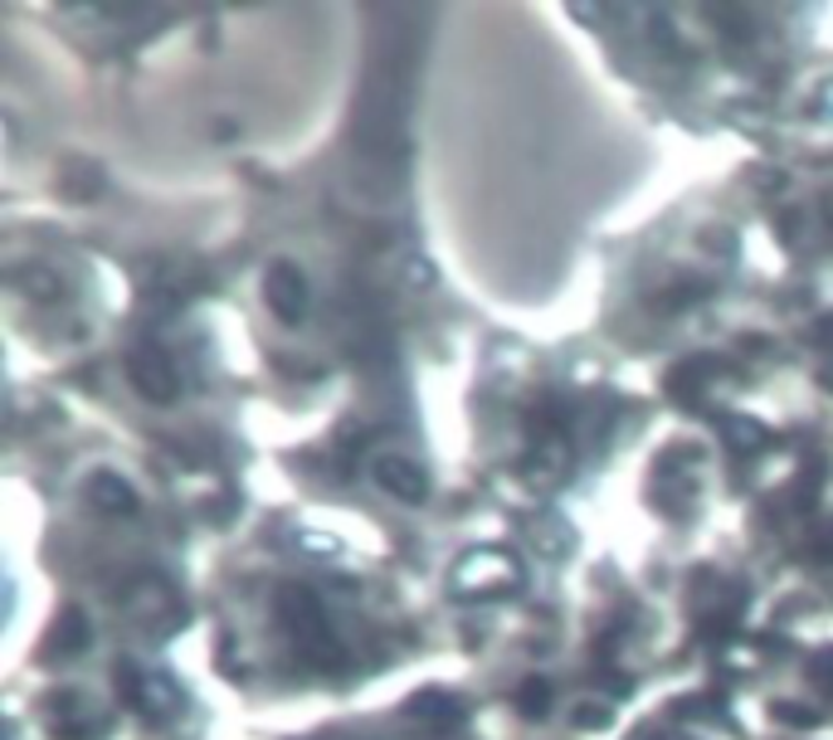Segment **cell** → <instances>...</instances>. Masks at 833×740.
<instances>
[{
	"label": "cell",
	"mask_w": 833,
	"mask_h": 740,
	"mask_svg": "<svg viewBox=\"0 0 833 740\" xmlns=\"http://www.w3.org/2000/svg\"><path fill=\"white\" fill-rule=\"evenodd\" d=\"M512 585H522V571H517V561L502 551H477L459 565V575H453L459 595H502V589H512Z\"/></svg>",
	"instance_id": "6da1fadb"
},
{
	"label": "cell",
	"mask_w": 833,
	"mask_h": 740,
	"mask_svg": "<svg viewBox=\"0 0 833 740\" xmlns=\"http://www.w3.org/2000/svg\"><path fill=\"white\" fill-rule=\"evenodd\" d=\"M89 497L103 512H132V507H137V492H132L127 477H117V473H97L89 483Z\"/></svg>",
	"instance_id": "5b68a950"
},
{
	"label": "cell",
	"mask_w": 833,
	"mask_h": 740,
	"mask_svg": "<svg viewBox=\"0 0 833 740\" xmlns=\"http://www.w3.org/2000/svg\"><path fill=\"white\" fill-rule=\"evenodd\" d=\"M268 307H274V317H284V322H302V312H308V282L292 264H274L268 268Z\"/></svg>",
	"instance_id": "3957f363"
},
{
	"label": "cell",
	"mask_w": 833,
	"mask_h": 740,
	"mask_svg": "<svg viewBox=\"0 0 833 740\" xmlns=\"http://www.w3.org/2000/svg\"><path fill=\"white\" fill-rule=\"evenodd\" d=\"M517 707H522V711H532V717H536V711H546V707H551V692H546V682H532V687H522V692H517Z\"/></svg>",
	"instance_id": "8992f818"
},
{
	"label": "cell",
	"mask_w": 833,
	"mask_h": 740,
	"mask_svg": "<svg viewBox=\"0 0 833 740\" xmlns=\"http://www.w3.org/2000/svg\"><path fill=\"white\" fill-rule=\"evenodd\" d=\"M371 477H376V487L390 492V497H400V502H424V497H429L424 467L410 463V459H400V453H390V459H376Z\"/></svg>",
	"instance_id": "7a4b0ae2"
},
{
	"label": "cell",
	"mask_w": 833,
	"mask_h": 740,
	"mask_svg": "<svg viewBox=\"0 0 833 740\" xmlns=\"http://www.w3.org/2000/svg\"><path fill=\"white\" fill-rule=\"evenodd\" d=\"M127 376H132V386H137L146 400H171L176 394V370H171V361L162 351H132L127 356Z\"/></svg>",
	"instance_id": "277c9868"
},
{
	"label": "cell",
	"mask_w": 833,
	"mask_h": 740,
	"mask_svg": "<svg viewBox=\"0 0 833 740\" xmlns=\"http://www.w3.org/2000/svg\"><path fill=\"white\" fill-rule=\"evenodd\" d=\"M30 292H34V298H59V278L44 274V268H34V274H30Z\"/></svg>",
	"instance_id": "52a82bcc"
},
{
	"label": "cell",
	"mask_w": 833,
	"mask_h": 740,
	"mask_svg": "<svg viewBox=\"0 0 833 740\" xmlns=\"http://www.w3.org/2000/svg\"><path fill=\"white\" fill-rule=\"evenodd\" d=\"M575 726H605V711H599V707H580V711H575Z\"/></svg>",
	"instance_id": "ba28073f"
},
{
	"label": "cell",
	"mask_w": 833,
	"mask_h": 740,
	"mask_svg": "<svg viewBox=\"0 0 833 740\" xmlns=\"http://www.w3.org/2000/svg\"><path fill=\"white\" fill-rule=\"evenodd\" d=\"M780 717H794V726H810L814 711H804V707H780Z\"/></svg>",
	"instance_id": "9c48e42d"
}]
</instances>
